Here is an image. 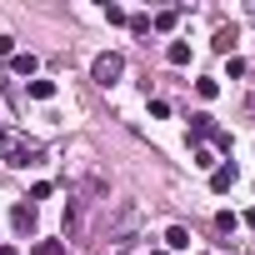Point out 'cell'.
<instances>
[{"label": "cell", "instance_id": "cell-1", "mask_svg": "<svg viewBox=\"0 0 255 255\" xmlns=\"http://www.w3.org/2000/svg\"><path fill=\"white\" fill-rule=\"evenodd\" d=\"M0 160H5V165H30L35 160V145L25 135H15V130H0Z\"/></svg>", "mask_w": 255, "mask_h": 255}, {"label": "cell", "instance_id": "cell-2", "mask_svg": "<svg viewBox=\"0 0 255 255\" xmlns=\"http://www.w3.org/2000/svg\"><path fill=\"white\" fill-rule=\"evenodd\" d=\"M125 70V60L110 50V55H95V65H90V75H95V85H115V75Z\"/></svg>", "mask_w": 255, "mask_h": 255}, {"label": "cell", "instance_id": "cell-3", "mask_svg": "<svg viewBox=\"0 0 255 255\" xmlns=\"http://www.w3.org/2000/svg\"><path fill=\"white\" fill-rule=\"evenodd\" d=\"M230 185H235V165H215V170H210V190H215V195H225Z\"/></svg>", "mask_w": 255, "mask_h": 255}, {"label": "cell", "instance_id": "cell-4", "mask_svg": "<svg viewBox=\"0 0 255 255\" xmlns=\"http://www.w3.org/2000/svg\"><path fill=\"white\" fill-rule=\"evenodd\" d=\"M10 220H15V230H20V235H35V205H15V210H10Z\"/></svg>", "mask_w": 255, "mask_h": 255}, {"label": "cell", "instance_id": "cell-5", "mask_svg": "<svg viewBox=\"0 0 255 255\" xmlns=\"http://www.w3.org/2000/svg\"><path fill=\"white\" fill-rule=\"evenodd\" d=\"M210 45H215L220 55H230V45H235V25H220V30L210 35Z\"/></svg>", "mask_w": 255, "mask_h": 255}, {"label": "cell", "instance_id": "cell-6", "mask_svg": "<svg viewBox=\"0 0 255 255\" xmlns=\"http://www.w3.org/2000/svg\"><path fill=\"white\" fill-rule=\"evenodd\" d=\"M165 245H170V250H190V230H185V225H170V230H165Z\"/></svg>", "mask_w": 255, "mask_h": 255}, {"label": "cell", "instance_id": "cell-7", "mask_svg": "<svg viewBox=\"0 0 255 255\" xmlns=\"http://www.w3.org/2000/svg\"><path fill=\"white\" fill-rule=\"evenodd\" d=\"M165 60H170V65H185V60H190V45H185V40H170V45H165Z\"/></svg>", "mask_w": 255, "mask_h": 255}, {"label": "cell", "instance_id": "cell-8", "mask_svg": "<svg viewBox=\"0 0 255 255\" xmlns=\"http://www.w3.org/2000/svg\"><path fill=\"white\" fill-rule=\"evenodd\" d=\"M10 70H15V75H35V55H15Z\"/></svg>", "mask_w": 255, "mask_h": 255}, {"label": "cell", "instance_id": "cell-9", "mask_svg": "<svg viewBox=\"0 0 255 255\" xmlns=\"http://www.w3.org/2000/svg\"><path fill=\"white\" fill-rule=\"evenodd\" d=\"M215 125H210V115H190V135H210Z\"/></svg>", "mask_w": 255, "mask_h": 255}, {"label": "cell", "instance_id": "cell-10", "mask_svg": "<svg viewBox=\"0 0 255 255\" xmlns=\"http://www.w3.org/2000/svg\"><path fill=\"white\" fill-rule=\"evenodd\" d=\"M175 20H180V15H175V10H160V15H155V20H150V25H155V30H175Z\"/></svg>", "mask_w": 255, "mask_h": 255}, {"label": "cell", "instance_id": "cell-11", "mask_svg": "<svg viewBox=\"0 0 255 255\" xmlns=\"http://www.w3.org/2000/svg\"><path fill=\"white\" fill-rule=\"evenodd\" d=\"M30 95H35V100H50L55 85H50V80H30Z\"/></svg>", "mask_w": 255, "mask_h": 255}, {"label": "cell", "instance_id": "cell-12", "mask_svg": "<svg viewBox=\"0 0 255 255\" xmlns=\"http://www.w3.org/2000/svg\"><path fill=\"white\" fill-rule=\"evenodd\" d=\"M215 90H220L215 80H195V95H200V100H215Z\"/></svg>", "mask_w": 255, "mask_h": 255}, {"label": "cell", "instance_id": "cell-13", "mask_svg": "<svg viewBox=\"0 0 255 255\" xmlns=\"http://www.w3.org/2000/svg\"><path fill=\"white\" fill-rule=\"evenodd\" d=\"M30 255H65V250H60V240H40Z\"/></svg>", "mask_w": 255, "mask_h": 255}, {"label": "cell", "instance_id": "cell-14", "mask_svg": "<svg viewBox=\"0 0 255 255\" xmlns=\"http://www.w3.org/2000/svg\"><path fill=\"white\" fill-rule=\"evenodd\" d=\"M105 20H110V25H125V20H130V15H125L120 5H105Z\"/></svg>", "mask_w": 255, "mask_h": 255}, {"label": "cell", "instance_id": "cell-15", "mask_svg": "<svg viewBox=\"0 0 255 255\" xmlns=\"http://www.w3.org/2000/svg\"><path fill=\"white\" fill-rule=\"evenodd\" d=\"M245 225H250V230H255V210H245Z\"/></svg>", "mask_w": 255, "mask_h": 255}, {"label": "cell", "instance_id": "cell-16", "mask_svg": "<svg viewBox=\"0 0 255 255\" xmlns=\"http://www.w3.org/2000/svg\"><path fill=\"white\" fill-rule=\"evenodd\" d=\"M0 255H15V250H10V245H0Z\"/></svg>", "mask_w": 255, "mask_h": 255}, {"label": "cell", "instance_id": "cell-17", "mask_svg": "<svg viewBox=\"0 0 255 255\" xmlns=\"http://www.w3.org/2000/svg\"><path fill=\"white\" fill-rule=\"evenodd\" d=\"M150 255H165V250H150Z\"/></svg>", "mask_w": 255, "mask_h": 255}, {"label": "cell", "instance_id": "cell-18", "mask_svg": "<svg viewBox=\"0 0 255 255\" xmlns=\"http://www.w3.org/2000/svg\"><path fill=\"white\" fill-rule=\"evenodd\" d=\"M250 20H255V5H250Z\"/></svg>", "mask_w": 255, "mask_h": 255}]
</instances>
